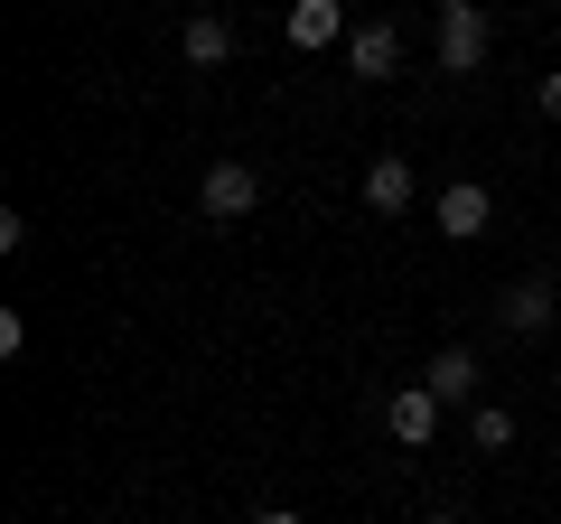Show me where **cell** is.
<instances>
[{"label":"cell","instance_id":"6da1fadb","mask_svg":"<svg viewBox=\"0 0 561 524\" xmlns=\"http://www.w3.org/2000/svg\"><path fill=\"white\" fill-rule=\"evenodd\" d=\"M486 47H496V20H486L478 0H459V10H440V38H431V66L440 76H478Z\"/></svg>","mask_w":561,"mask_h":524},{"label":"cell","instance_id":"7a4b0ae2","mask_svg":"<svg viewBox=\"0 0 561 524\" xmlns=\"http://www.w3.org/2000/svg\"><path fill=\"white\" fill-rule=\"evenodd\" d=\"M253 206H262L253 160H206V179H197V216H206V225H243Z\"/></svg>","mask_w":561,"mask_h":524},{"label":"cell","instance_id":"3957f363","mask_svg":"<svg viewBox=\"0 0 561 524\" xmlns=\"http://www.w3.org/2000/svg\"><path fill=\"white\" fill-rule=\"evenodd\" d=\"M431 225H440V235H449V243H478V235H486V225H496V197H486V187H478V179H449V187H440V197H431Z\"/></svg>","mask_w":561,"mask_h":524},{"label":"cell","instance_id":"277c9868","mask_svg":"<svg viewBox=\"0 0 561 524\" xmlns=\"http://www.w3.org/2000/svg\"><path fill=\"white\" fill-rule=\"evenodd\" d=\"M440 394H431V384H402V394H393V403H383V431H393V441L402 449H431V441H440Z\"/></svg>","mask_w":561,"mask_h":524},{"label":"cell","instance_id":"5b68a950","mask_svg":"<svg viewBox=\"0 0 561 524\" xmlns=\"http://www.w3.org/2000/svg\"><path fill=\"white\" fill-rule=\"evenodd\" d=\"M393 66H402V29L393 20H365L356 38H346V76H356V84H383Z\"/></svg>","mask_w":561,"mask_h":524},{"label":"cell","instance_id":"8992f818","mask_svg":"<svg viewBox=\"0 0 561 524\" xmlns=\"http://www.w3.org/2000/svg\"><path fill=\"white\" fill-rule=\"evenodd\" d=\"M280 38L300 47V57H319V47H337V38H346V10H337V0H290Z\"/></svg>","mask_w":561,"mask_h":524},{"label":"cell","instance_id":"52a82bcc","mask_svg":"<svg viewBox=\"0 0 561 524\" xmlns=\"http://www.w3.org/2000/svg\"><path fill=\"white\" fill-rule=\"evenodd\" d=\"M412 197H421L412 160H402V150H383V160L365 169V206H375V216H412Z\"/></svg>","mask_w":561,"mask_h":524},{"label":"cell","instance_id":"ba28073f","mask_svg":"<svg viewBox=\"0 0 561 524\" xmlns=\"http://www.w3.org/2000/svg\"><path fill=\"white\" fill-rule=\"evenodd\" d=\"M552 309H561V291H552V282H515V291H505V328H515V338L552 328Z\"/></svg>","mask_w":561,"mask_h":524},{"label":"cell","instance_id":"9c48e42d","mask_svg":"<svg viewBox=\"0 0 561 524\" xmlns=\"http://www.w3.org/2000/svg\"><path fill=\"white\" fill-rule=\"evenodd\" d=\"M431 394H440V403H468V394H478V356H468V346H440V356H431Z\"/></svg>","mask_w":561,"mask_h":524},{"label":"cell","instance_id":"30bf717a","mask_svg":"<svg viewBox=\"0 0 561 524\" xmlns=\"http://www.w3.org/2000/svg\"><path fill=\"white\" fill-rule=\"evenodd\" d=\"M179 47H187V66H225V57H234V29H225L216 10H197V20L179 29Z\"/></svg>","mask_w":561,"mask_h":524},{"label":"cell","instance_id":"8fae6325","mask_svg":"<svg viewBox=\"0 0 561 524\" xmlns=\"http://www.w3.org/2000/svg\"><path fill=\"white\" fill-rule=\"evenodd\" d=\"M468 441H478V449H515V412H505V403H478V412H468Z\"/></svg>","mask_w":561,"mask_h":524},{"label":"cell","instance_id":"7c38bea8","mask_svg":"<svg viewBox=\"0 0 561 524\" xmlns=\"http://www.w3.org/2000/svg\"><path fill=\"white\" fill-rule=\"evenodd\" d=\"M20 346H28V319H20V309H0V365H20Z\"/></svg>","mask_w":561,"mask_h":524},{"label":"cell","instance_id":"4fadbf2b","mask_svg":"<svg viewBox=\"0 0 561 524\" xmlns=\"http://www.w3.org/2000/svg\"><path fill=\"white\" fill-rule=\"evenodd\" d=\"M534 113H542V122H561V76H542V84H534Z\"/></svg>","mask_w":561,"mask_h":524},{"label":"cell","instance_id":"5bb4252c","mask_svg":"<svg viewBox=\"0 0 561 524\" xmlns=\"http://www.w3.org/2000/svg\"><path fill=\"white\" fill-rule=\"evenodd\" d=\"M253 524H300V515H290V505H272V515H253Z\"/></svg>","mask_w":561,"mask_h":524},{"label":"cell","instance_id":"9a60e30c","mask_svg":"<svg viewBox=\"0 0 561 524\" xmlns=\"http://www.w3.org/2000/svg\"><path fill=\"white\" fill-rule=\"evenodd\" d=\"M421 524H459V515H421Z\"/></svg>","mask_w":561,"mask_h":524},{"label":"cell","instance_id":"2e32d148","mask_svg":"<svg viewBox=\"0 0 561 524\" xmlns=\"http://www.w3.org/2000/svg\"><path fill=\"white\" fill-rule=\"evenodd\" d=\"M440 10H459V0H440Z\"/></svg>","mask_w":561,"mask_h":524},{"label":"cell","instance_id":"e0dca14e","mask_svg":"<svg viewBox=\"0 0 561 524\" xmlns=\"http://www.w3.org/2000/svg\"><path fill=\"white\" fill-rule=\"evenodd\" d=\"M197 10H216V0H197Z\"/></svg>","mask_w":561,"mask_h":524}]
</instances>
